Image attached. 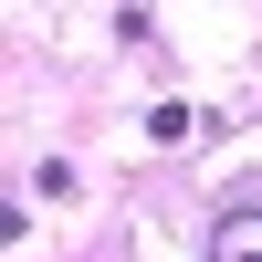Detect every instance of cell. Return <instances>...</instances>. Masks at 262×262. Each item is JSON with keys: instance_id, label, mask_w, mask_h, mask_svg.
<instances>
[{"instance_id": "1", "label": "cell", "mask_w": 262, "mask_h": 262, "mask_svg": "<svg viewBox=\"0 0 262 262\" xmlns=\"http://www.w3.org/2000/svg\"><path fill=\"white\" fill-rule=\"evenodd\" d=\"M210 262H262V210H221V231H210Z\"/></svg>"}]
</instances>
